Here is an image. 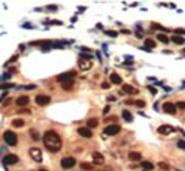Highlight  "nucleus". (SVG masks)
Here are the masks:
<instances>
[{
    "label": "nucleus",
    "mask_w": 185,
    "mask_h": 171,
    "mask_svg": "<svg viewBox=\"0 0 185 171\" xmlns=\"http://www.w3.org/2000/svg\"><path fill=\"white\" fill-rule=\"evenodd\" d=\"M159 168L164 170V171H168V170H170V165L165 163V162H160V163H159Z\"/></svg>",
    "instance_id": "30"
},
{
    "label": "nucleus",
    "mask_w": 185,
    "mask_h": 171,
    "mask_svg": "<svg viewBox=\"0 0 185 171\" xmlns=\"http://www.w3.org/2000/svg\"><path fill=\"white\" fill-rule=\"evenodd\" d=\"M3 160H5L6 165H14V163L19 162V157L15 156V154H6V156L3 157Z\"/></svg>",
    "instance_id": "10"
},
{
    "label": "nucleus",
    "mask_w": 185,
    "mask_h": 171,
    "mask_svg": "<svg viewBox=\"0 0 185 171\" xmlns=\"http://www.w3.org/2000/svg\"><path fill=\"white\" fill-rule=\"evenodd\" d=\"M36 88V85H26L25 87V89H34Z\"/></svg>",
    "instance_id": "40"
},
{
    "label": "nucleus",
    "mask_w": 185,
    "mask_h": 171,
    "mask_svg": "<svg viewBox=\"0 0 185 171\" xmlns=\"http://www.w3.org/2000/svg\"><path fill=\"white\" fill-rule=\"evenodd\" d=\"M13 85L11 83H3V85H0V89H6V88H11Z\"/></svg>",
    "instance_id": "35"
},
{
    "label": "nucleus",
    "mask_w": 185,
    "mask_h": 171,
    "mask_svg": "<svg viewBox=\"0 0 185 171\" xmlns=\"http://www.w3.org/2000/svg\"><path fill=\"white\" fill-rule=\"evenodd\" d=\"M43 143H45L48 151H51V153H57L62 149V139L53 130H48L45 134H43Z\"/></svg>",
    "instance_id": "1"
},
{
    "label": "nucleus",
    "mask_w": 185,
    "mask_h": 171,
    "mask_svg": "<svg viewBox=\"0 0 185 171\" xmlns=\"http://www.w3.org/2000/svg\"><path fill=\"white\" fill-rule=\"evenodd\" d=\"M91 66H92V62L91 60H82V59L79 60V68L82 69V71H88Z\"/></svg>",
    "instance_id": "12"
},
{
    "label": "nucleus",
    "mask_w": 185,
    "mask_h": 171,
    "mask_svg": "<svg viewBox=\"0 0 185 171\" xmlns=\"http://www.w3.org/2000/svg\"><path fill=\"white\" fill-rule=\"evenodd\" d=\"M48 25H63L60 20H50V22H48Z\"/></svg>",
    "instance_id": "34"
},
{
    "label": "nucleus",
    "mask_w": 185,
    "mask_h": 171,
    "mask_svg": "<svg viewBox=\"0 0 185 171\" xmlns=\"http://www.w3.org/2000/svg\"><path fill=\"white\" fill-rule=\"evenodd\" d=\"M29 134H31V137H32V139H34V140H39V139H40V136H39V133H37L36 130H31V131H29Z\"/></svg>",
    "instance_id": "26"
},
{
    "label": "nucleus",
    "mask_w": 185,
    "mask_h": 171,
    "mask_svg": "<svg viewBox=\"0 0 185 171\" xmlns=\"http://www.w3.org/2000/svg\"><path fill=\"white\" fill-rule=\"evenodd\" d=\"M162 110L165 111V113H168V114H176V105H173V103H170V102H167V103H164V106H162Z\"/></svg>",
    "instance_id": "11"
},
{
    "label": "nucleus",
    "mask_w": 185,
    "mask_h": 171,
    "mask_svg": "<svg viewBox=\"0 0 185 171\" xmlns=\"http://www.w3.org/2000/svg\"><path fill=\"white\" fill-rule=\"evenodd\" d=\"M136 105H137V106H142V108H144V106H145V102H144V100H137V102H136Z\"/></svg>",
    "instance_id": "37"
},
{
    "label": "nucleus",
    "mask_w": 185,
    "mask_h": 171,
    "mask_svg": "<svg viewBox=\"0 0 185 171\" xmlns=\"http://www.w3.org/2000/svg\"><path fill=\"white\" fill-rule=\"evenodd\" d=\"M46 11H48V13H56V11H57V6H56V5H48V6H46Z\"/></svg>",
    "instance_id": "29"
},
{
    "label": "nucleus",
    "mask_w": 185,
    "mask_h": 171,
    "mask_svg": "<svg viewBox=\"0 0 185 171\" xmlns=\"http://www.w3.org/2000/svg\"><path fill=\"white\" fill-rule=\"evenodd\" d=\"M105 34H107V36H110V37H116V36H119L116 31H105Z\"/></svg>",
    "instance_id": "32"
},
{
    "label": "nucleus",
    "mask_w": 185,
    "mask_h": 171,
    "mask_svg": "<svg viewBox=\"0 0 185 171\" xmlns=\"http://www.w3.org/2000/svg\"><path fill=\"white\" fill-rule=\"evenodd\" d=\"M176 108H177V110H185V102H177Z\"/></svg>",
    "instance_id": "33"
},
{
    "label": "nucleus",
    "mask_w": 185,
    "mask_h": 171,
    "mask_svg": "<svg viewBox=\"0 0 185 171\" xmlns=\"http://www.w3.org/2000/svg\"><path fill=\"white\" fill-rule=\"evenodd\" d=\"M3 139H5V142H6L9 147H15V145H17V134L13 133V131H5L3 133Z\"/></svg>",
    "instance_id": "2"
},
{
    "label": "nucleus",
    "mask_w": 185,
    "mask_h": 171,
    "mask_svg": "<svg viewBox=\"0 0 185 171\" xmlns=\"http://www.w3.org/2000/svg\"><path fill=\"white\" fill-rule=\"evenodd\" d=\"M74 165H76V159H74L73 156H67V157H63V159L60 160V167H62L63 170L73 168Z\"/></svg>",
    "instance_id": "3"
},
{
    "label": "nucleus",
    "mask_w": 185,
    "mask_h": 171,
    "mask_svg": "<svg viewBox=\"0 0 185 171\" xmlns=\"http://www.w3.org/2000/svg\"><path fill=\"white\" fill-rule=\"evenodd\" d=\"M73 85H74L73 80H69V82H63V83H62V89H65V91H71V89H73Z\"/></svg>",
    "instance_id": "20"
},
{
    "label": "nucleus",
    "mask_w": 185,
    "mask_h": 171,
    "mask_svg": "<svg viewBox=\"0 0 185 171\" xmlns=\"http://www.w3.org/2000/svg\"><path fill=\"white\" fill-rule=\"evenodd\" d=\"M177 147L181 148V149H185V142H184V140H179V142H177Z\"/></svg>",
    "instance_id": "36"
},
{
    "label": "nucleus",
    "mask_w": 185,
    "mask_h": 171,
    "mask_svg": "<svg viewBox=\"0 0 185 171\" xmlns=\"http://www.w3.org/2000/svg\"><path fill=\"white\" fill-rule=\"evenodd\" d=\"M171 40L174 42L176 45H182V43H184V37H182V36H173Z\"/></svg>",
    "instance_id": "22"
},
{
    "label": "nucleus",
    "mask_w": 185,
    "mask_h": 171,
    "mask_svg": "<svg viewBox=\"0 0 185 171\" xmlns=\"http://www.w3.org/2000/svg\"><path fill=\"white\" fill-rule=\"evenodd\" d=\"M80 51L85 52V54H92V51L90 50V48H86V46H82V48H80Z\"/></svg>",
    "instance_id": "31"
},
{
    "label": "nucleus",
    "mask_w": 185,
    "mask_h": 171,
    "mask_svg": "<svg viewBox=\"0 0 185 171\" xmlns=\"http://www.w3.org/2000/svg\"><path fill=\"white\" fill-rule=\"evenodd\" d=\"M23 125H25V122L22 120V119H14V120H13V126H14V128H22Z\"/></svg>",
    "instance_id": "23"
},
{
    "label": "nucleus",
    "mask_w": 185,
    "mask_h": 171,
    "mask_svg": "<svg viewBox=\"0 0 185 171\" xmlns=\"http://www.w3.org/2000/svg\"><path fill=\"white\" fill-rule=\"evenodd\" d=\"M157 40L162 42V43H168V42H170L168 36H165V34H157Z\"/></svg>",
    "instance_id": "25"
},
{
    "label": "nucleus",
    "mask_w": 185,
    "mask_h": 171,
    "mask_svg": "<svg viewBox=\"0 0 185 171\" xmlns=\"http://www.w3.org/2000/svg\"><path fill=\"white\" fill-rule=\"evenodd\" d=\"M102 88H103V89H108V88H110V83H108V82H103V83H102Z\"/></svg>",
    "instance_id": "38"
},
{
    "label": "nucleus",
    "mask_w": 185,
    "mask_h": 171,
    "mask_svg": "<svg viewBox=\"0 0 185 171\" xmlns=\"http://www.w3.org/2000/svg\"><path fill=\"white\" fill-rule=\"evenodd\" d=\"M110 113V106H105V110H103V114H108Z\"/></svg>",
    "instance_id": "41"
},
{
    "label": "nucleus",
    "mask_w": 185,
    "mask_h": 171,
    "mask_svg": "<svg viewBox=\"0 0 185 171\" xmlns=\"http://www.w3.org/2000/svg\"><path fill=\"white\" fill-rule=\"evenodd\" d=\"M15 60H17V56H13V57H11V60H9V62H15Z\"/></svg>",
    "instance_id": "43"
},
{
    "label": "nucleus",
    "mask_w": 185,
    "mask_h": 171,
    "mask_svg": "<svg viewBox=\"0 0 185 171\" xmlns=\"http://www.w3.org/2000/svg\"><path fill=\"white\" fill-rule=\"evenodd\" d=\"M29 156H31V159H34L36 162H42V151L39 148H31L29 149Z\"/></svg>",
    "instance_id": "8"
},
{
    "label": "nucleus",
    "mask_w": 185,
    "mask_h": 171,
    "mask_svg": "<svg viewBox=\"0 0 185 171\" xmlns=\"http://www.w3.org/2000/svg\"><path fill=\"white\" fill-rule=\"evenodd\" d=\"M51 102V97L50 96H46V94H39V96H36V103L39 105V106H45Z\"/></svg>",
    "instance_id": "5"
},
{
    "label": "nucleus",
    "mask_w": 185,
    "mask_h": 171,
    "mask_svg": "<svg viewBox=\"0 0 185 171\" xmlns=\"http://www.w3.org/2000/svg\"><path fill=\"white\" fill-rule=\"evenodd\" d=\"M19 113H22V114H31V111H28V110H20Z\"/></svg>",
    "instance_id": "39"
},
{
    "label": "nucleus",
    "mask_w": 185,
    "mask_h": 171,
    "mask_svg": "<svg viewBox=\"0 0 185 171\" xmlns=\"http://www.w3.org/2000/svg\"><path fill=\"white\" fill-rule=\"evenodd\" d=\"M173 131H174V128H173L171 125H162V126L157 128V133L162 134V136H170Z\"/></svg>",
    "instance_id": "7"
},
{
    "label": "nucleus",
    "mask_w": 185,
    "mask_h": 171,
    "mask_svg": "<svg viewBox=\"0 0 185 171\" xmlns=\"http://www.w3.org/2000/svg\"><path fill=\"white\" fill-rule=\"evenodd\" d=\"M122 117H123L125 122H133V114L130 113L128 110H123V111H122Z\"/></svg>",
    "instance_id": "19"
},
{
    "label": "nucleus",
    "mask_w": 185,
    "mask_h": 171,
    "mask_svg": "<svg viewBox=\"0 0 185 171\" xmlns=\"http://www.w3.org/2000/svg\"><path fill=\"white\" fill-rule=\"evenodd\" d=\"M91 159H92V162L97 163V165H103V163H105V157H103L100 153H97V151H94L91 154Z\"/></svg>",
    "instance_id": "9"
},
{
    "label": "nucleus",
    "mask_w": 185,
    "mask_h": 171,
    "mask_svg": "<svg viewBox=\"0 0 185 171\" xmlns=\"http://www.w3.org/2000/svg\"><path fill=\"white\" fill-rule=\"evenodd\" d=\"M28 103H29V97H28V96H20V97L17 99V105L19 106H25Z\"/></svg>",
    "instance_id": "16"
},
{
    "label": "nucleus",
    "mask_w": 185,
    "mask_h": 171,
    "mask_svg": "<svg viewBox=\"0 0 185 171\" xmlns=\"http://www.w3.org/2000/svg\"><path fill=\"white\" fill-rule=\"evenodd\" d=\"M37 171H48V170H45V168H40V170H37Z\"/></svg>",
    "instance_id": "44"
},
{
    "label": "nucleus",
    "mask_w": 185,
    "mask_h": 171,
    "mask_svg": "<svg viewBox=\"0 0 185 171\" xmlns=\"http://www.w3.org/2000/svg\"><path fill=\"white\" fill-rule=\"evenodd\" d=\"M122 89H123V93H127V94H136L137 93V89L133 88L131 85H122Z\"/></svg>",
    "instance_id": "17"
},
{
    "label": "nucleus",
    "mask_w": 185,
    "mask_h": 171,
    "mask_svg": "<svg viewBox=\"0 0 185 171\" xmlns=\"http://www.w3.org/2000/svg\"><path fill=\"white\" fill-rule=\"evenodd\" d=\"M110 83H113V85H122V77L119 76V74H116V73H113L110 76Z\"/></svg>",
    "instance_id": "14"
},
{
    "label": "nucleus",
    "mask_w": 185,
    "mask_h": 171,
    "mask_svg": "<svg viewBox=\"0 0 185 171\" xmlns=\"http://www.w3.org/2000/svg\"><path fill=\"white\" fill-rule=\"evenodd\" d=\"M145 48L146 50H151V48H156V42L153 39H145Z\"/></svg>",
    "instance_id": "21"
},
{
    "label": "nucleus",
    "mask_w": 185,
    "mask_h": 171,
    "mask_svg": "<svg viewBox=\"0 0 185 171\" xmlns=\"http://www.w3.org/2000/svg\"><path fill=\"white\" fill-rule=\"evenodd\" d=\"M79 134L80 136H82V137H85V139H90L91 136H92V131L90 130V128L88 126H85V128H79Z\"/></svg>",
    "instance_id": "13"
},
{
    "label": "nucleus",
    "mask_w": 185,
    "mask_h": 171,
    "mask_svg": "<svg viewBox=\"0 0 185 171\" xmlns=\"http://www.w3.org/2000/svg\"><path fill=\"white\" fill-rule=\"evenodd\" d=\"M128 159L131 160V162H139V160H142V154L137 153V151H133L128 154Z\"/></svg>",
    "instance_id": "15"
},
{
    "label": "nucleus",
    "mask_w": 185,
    "mask_h": 171,
    "mask_svg": "<svg viewBox=\"0 0 185 171\" xmlns=\"http://www.w3.org/2000/svg\"><path fill=\"white\" fill-rule=\"evenodd\" d=\"M142 168L145 171H153L154 170V163L148 162V160H142Z\"/></svg>",
    "instance_id": "18"
},
{
    "label": "nucleus",
    "mask_w": 185,
    "mask_h": 171,
    "mask_svg": "<svg viewBox=\"0 0 185 171\" xmlns=\"http://www.w3.org/2000/svg\"><path fill=\"white\" fill-rule=\"evenodd\" d=\"M80 59H82V60H91L92 54H85V52H80Z\"/></svg>",
    "instance_id": "27"
},
{
    "label": "nucleus",
    "mask_w": 185,
    "mask_h": 171,
    "mask_svg": "<svg viewBox=\"0 0 185 171\" xmlns=\"http://www.w3.org/2000/svg\"><path fill=\"white\" fill-rule=\"evenodd\" d=\"M97 124H99V120H97V119H90L88 122H86V125H88L90 130H91V128H96Z\"/></svg>",
    "instance_id": "24"
},
{
    "label": "nucleus",
    "mask_w": 185,
    "mask_h": 171,
    "mask_svg": "<svg viewBox=\"0 0 185 171\" xmlns=\"http://www.w3.org/2000/svg\"><path fill=\"white\" fill-rule=\"evenodd\" d=\"M148 89H150V91L153 93V94H156V93H157V91H156V88H153V87H148Z\"/></svg>",
    "instance_id": "42"
},
{
    "label": "nucleus",
    "mask_w": 185,
    "mask_h": 171,
    "mask_svg": "<svg viewBox=\"0 0 185 171\" xmlns=\"http://www.w3.org/2000/svg\"><path fill=\"white\" fill-rule=\"evenodd\" d=\"M80 168H82V170H92V165L86 163V162H82V163H80Z\"/></svg>",
    "instance_id": "28"
},
{
    "label": "nucleus",
    "mask_w": 185,
    "mask_h": 171,
    "mask_svg": "<svg viewBox=\"0 0 185 171\" xmlns=\"http://www.w3.org/2000/svg\"><path fill=\"white\" fill-rule=\"evenodd\" d=\"M74 76H76V73H74V71H68V73L59 74V76H57V82H60V83H63V82H69V80H73V79H74Z\"/></svg>",
    "instance_id": "4"
},
{
    "label": "nucleus",
    "mask_w": 185,
    "mask_h": 171,
    "mask_svg": "<svg viewBox=\"0 0 185 171\" xmlns=\"http://www.w3.org/2000/svg\"><path fill=\"white\" fill-rule=\"evenodd\" d=\"M121 131V126L119 125H108L105 130H103V136H114Z\"/></svg>",
    "instance_id": "6"
}]
</instances>
